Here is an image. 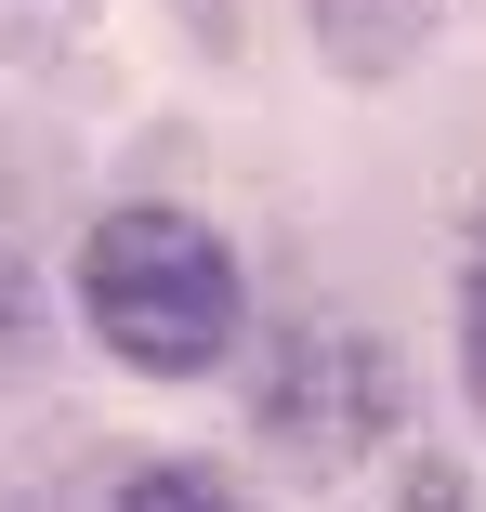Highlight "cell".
I'll use <instances>...</instances> for the list:
<instances>
[{
	"label": "cell",
	"instance_id": "277c9868",
	"mask_svg": "<svg viewBox=\"0 0 486 512\" xmlns=\"http://www.w3.org/2000/svg\"><path fill=\"white\" fill-rule=\"evenodd\" d=\"M119 512H237V499H224L211 473H184V460H158V473H132V486H119Z\"/></svg>",
	"mask_w": 486,
	"mask_h": 512
},
{
	"label": "cell",
	"instance_id": "8992f818",
	"mask_svg": "<svg viewBox=\"0 0 486 512\" xmlns=\"http://www.w3.org/2000/svg\"><path fill=\"white\" fill-rule=\"evenodd\" d=\"M27 342H40V289H27V263H14V250H0V368H14Z\"/></svg>",
	"mask_w": 486,
	"mask_h": 512
},
{
	"label": "cell",
	"instance_id": "5b68a950",
	"mask_svg": "<svg viewBox=\"0 0 486 512\" xmlns=\"http://www.w3.org/2000/svg\"><path fill=\"white\" fill-rule=\"evenodd\" d=\"M92 27V0H0V53H53Z\"/></svg>",
	"mask_w": 486,
	"mask_h": 512
},
{
	"label": "cell",
	"instance_id": "3957f363",
	"mask_svg": "<svg viewBox=\"0 0 486 512\" xmlns=\"http://www.w3.org/2000/svg\"><path fill=\"white\" fill-rule=\"evenodd\" d=\"M434 14H447V0H316V40H329L342 79H395L434 40Z\"/></svg>",
	"mask_w": 486,
	"mask_h": 512
},
{
	"label": "cell",
	"instance_id": "7a4b0ae2",
	"mask_svg": "<svg viewBox=\"0 0 486 512\" xmlns=\"http://www.w3.org/2000/svg\"><path fill=\"white\" fill-rule=\"evenodd\" d=\"M250 407H263V434L303 460V473H342L355 447L395 434V368H381L368 329H289L263 355V394Z\"/></svg>",
	"mask_w": 486,
	"mask_h": 512
},
{
	"label": "cell",
	"instance_id": "6da1fadb",
	"mask_svg": "<svg viewBox=\"0 0 486 512\" xmlns=\"http://www.w3.org/2000/svg\"><path fill=\"white\" fill-rule=\"evenodd\" d=\"M79 316L145 381H198L237 342V250L198 211H106L79 250Z\"/></svg>",
	"mask_w": 486,
	"mask_h": 512
}]
</instances>
